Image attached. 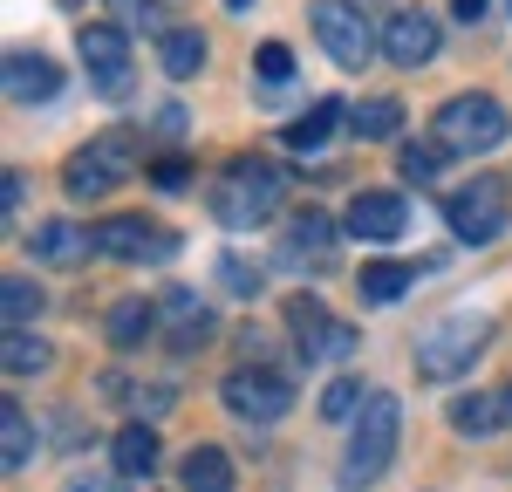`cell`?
I'll list each match as a JSON object with an SVG mask.
<instances>
[{"mask_svg":"<svg viewBox=\"0 0 512 492\" xmlns=\"http://www.w3.org/2000/svg\"><path fill=\"white\" fill-rule=\"evenodd\" d=\"M287 199V171L274 158H233L219 171V192H212V219L219 226H233V233H253V226H267Z\"/></svg>","mask_w":512,"mask_h":492,"instance_id":"6da1fadb","label":"cell"},{"mask_svg":"<svg viewBox=\"0 0 512 492\" xmlns=\"http://www.w3.org/2000/svg\"><path fill=\"white\" fill-rule=\"evenodd\" d=\"M396 438H403V404L390 390H376L362 417L349 424V451H342V486H376L396 458Z\"/></svg>","mask_w":512,"mask_h":492,"instance_id":"7a4b0ae2","label":"cell"},{"mask_svg":"<svg viewBox=\"0 0 512 492\" xmlns=\"http://www.w3.org/2000/svg\"><path fill=\"white\" fill-rule=\"evenodd\" d=\"M130 171H137V137L130 130H103V137H89L76 158L62 164V185L76 199H103V192H117Z\"/></svg>","mask_w":512,"mask_h":492,"instance_id":"3957f363","label":"cell"},{"mask_svg":"<svg viewBox=\"0 0 512 492\" xmlns=\"http://www.w3.org/2000/svg\"><path fill=\"white\" fill-rule=\"evenodd\" d=\"M444 219H451V233H458L465 246L499 240V233H506V219H512L506 178H499V171H485V178H465V185L444 199Z\"/></svg>","mask_w":512,"mask_h":492,"instance_id":"277c9868","label":"cell"},{"mask_svg":"<svg viewBox=\"0 0 512 492\" xmlns=\"http://www.w3.org/2000/svg\"><path fill=\"white\" fill-rule=\"evenodd\" d=\"M431 130L444 151H499L512 117H506V103H492V96H451L431 117Z\"/></svg>","mask_w":512,"mask_h":492,"instance_id":"5b68a950","label":"cell"},{"mask_svg":"<svg viewBox=\"0 0 512 492\" xmlns=\"http://www.w3.org/2000/svg\"><path fill=\"white\" fill-rule=\"evenodd\" d=\"M219 404L233 410L239 424H274V417H287V410H294V376L246 363V369H233V376L219 383Z\"/></svg>","mask_w":512,"mask_h":492,"instance_id":"8992f818","label":"cell"},{"mask_svg":"<svg viewBox=\"0 0 512 492\" xmlns=\"http://www.w3.org/2000/svg\"><path fill=\"white\" fill-rule=\"evenodd\" d=\"M492 342V322L485 315H451V322H437L424 342H417V369L431 376V383H451L465 363H478V349Z\"/></svg>","mask_w":512,"mask_h":492,"instance_id":"52a82bcc","label":"cell"},{"mask_svg":"<svg viewBox=\"0 0 512 492\" xmlns=\"http://www.w3.org/2000/svg\"><path fill=\"white\" fill-rule=\"evenodd\" d=\"M308 28L321 35L328 62H342V69H362V62L383 48L376 28H369V14H362L355 0H315V7H308Z\"/></svg>","mask_w":512,"mask_h":492,"instance_id":"ba28073f","label":"cell"},{"mask_svg":"<svg viewBox=\"0 0 512 492\" xmlns=\"http://www.w3.org/2000/svg\"><path fill=\"white\" fill-rule=\"evenodd\" d=\"M287 335L301 342V363H342V356L362 349L355 322H335L315 294H294V301H287Z\"/></svg>","mask_w":512,"mask_h":492,"instance_id":"9c48e42d","label":"cell"},{"mask_svg":"<svg viewBox=\"0 0 512 492\" xmlns=\"http://www.w3.org/2000/svg\"><path fill=\"white\" fill-rule=\"evenodd\" d=\"M76 48H82V69L96 82V96H123L130 89V35L117 21H89L76 35Z\"/></svg>","mask_w":512,"mask_h":492,"instance_id":"30bf717a","label":"cell"},{"mask_svg":"<svg viewBox=\"0 0 512 492\" xmlns=\"http://www.w3.org/2000/svg\"><path fill=\"white\" fill-rule=\"evenodd\" d=\"M89 240H96V253H110V260H171L178 253V233H164L158 219H96L89 226Z\"/></svg>","mask_w":512,"mask_h":492,"instance_id":"8fae6325","label":"cell"},{"mask_svg":"<svg viewBox=\"0 0 512 492\" xmlns=\"http://www.w3.org/2000/svg\"><path fill=\"white\" fill-rule=\"evenodd\" d=\"M437 48H444V28H437L424 7H403V14H390V28H383V55H390L396 69H424Z\"/></svg>","mask_w":512,"mask_h":492,"instance_id":"7c38bea8","label":"cell"},{"mask_svg":"<svg viewBox=\"0 0 512 492\" xmlns=\"http://www.w3.org/2000/svg\"><path fill=\"white\" fill-rule=\"evenodd\" d=\"M342 226H349L355 240H396L410 226V199H396V192H355Z\"/></svg>","mask_w":512,"mask_h":492,"instance_id":"4fadbf2b","label":"cell"},{"mask_svg":"<svg viewBox=\"0 0 512 492\" xmlns=\"http://www.w3.org/2000/svg\"><path fill=\"white\" fill-rule=\"evenodd\" d=\"M158 315H164V342H171V356H185V349H198L205 335H212V308L198 301L192 287H171L158 301Z\"/></svg>","mask_w":512,"mask_h":492,"instance_id":"5bb4252c","label":"cell"},{"mask_svg":"<svg viewBox=\"0 0 512 492\" xmlns=\"http://www.w3.org/2000/svg\"><path fill=\"white\" fill-rule=\"evenodd\" d=\"M506 424H512V383L472 390V397L451 404V431H458V438H492V431H506Z\"/></svg>","mask_w":512,"mask_h":492,"instance_id":"9a60e30c","label":"cell"},{"mask_svg":"<svg viewBox=\"0 0 512 492\" xmlns=\"http://www.w3.org/2000/svg\"><path fill=\"white\" fill-rule=\"evenodd\" d=\"M280 260H308V267H328L335 260V226H328V212H301V219H287V233H280Z\"/></svg>","mask_w":512,"mask_h":492,"instance_id":"2e32d148","label":"cell"},{"mask_svg":"<svg viewBox=\"0 0 512 492\" xmlns=\"http://www.w3.org/2000/svg\"><path fill=\"white\" fill-rule=\"evenodd\" d=\"M55 89H62V69L48 55H28V48L7 55V96L14 103H55Z\"/></svg>","mask_w":512,"mask_h":492,"instance_id":"e0dca14e","label":"cell"},{"mask_svg":"<svg viewBox=\"0 0 512 492\" xmlns=\"http://www.w3.org/2000/svg\"><path fill=\"white\" fill-rule=\"evenodd\" d=\"M335 130H349V103H335V96H321L308 117H294L287 130H280V144L294 151V158H308V151H321Z\"/></svg>","mask_w":512,"mask_h":492,"instance_id":"ac0fdd59","label":"cell"},{"mask_svg":"<svg viewBox=\"0 0 512 492\" xmlns=\"http://www.w3.org/2000/svg\"><path fill=\"white\" fill-rule=\"evenodd\" d=\"M110 465H117V479H151L158 472V431L151 424H123L110 438Z\"/></svg>","mask_w":512,"mask_h":492,"instance_id":"d6986e66","label":"cell"},{"mask_svg":"<svg viewBox=\"0 0 512 492\" xmlns=\"http://www.w3.org/2000/svg\"><path fill=\"white\" fill-rule=\"evenodd\" d=\"M35 253L48 260V267H76L82 253H96V240L82 233L76 219H41L35 226Z\"/></svg>","mask_w":512,"mask_h":492,"instance_id":"ffe728a7","label":"cell"},{"mask_svg":"<svg viewBox=\"0 0 512 492\" xmlns=\"http://www.w3.org/2000/svg\"><path fill=\"white\" fill-rule=\"evenodd\" d=\"M178 479H185V492H233V458L219 445H198V451H185Z\"/></svg>","mask_w":512,"mask_h":492,"instance_id":"44dd1931","label":"cell"},{"mask_svg":"<svg viewBox=\"0 0 512 492\" xmlns=\"http://www.w3.org/2000/svg\"><path fill=\"white\" fill-rule=\"evenodd\" d=\"M349 130H355V144H383V137H396V130H403V103H396V96L349 103Z\"/></svg>","mask_w":512,"mask_h":492,"instance_id":"7402d4cb","label":"cell"},{"mask_svg":"<svg viewBox=\"0 0 512 492\" xmlns=\"http://www.w3.org/2000/svg\"><path fill=\"white\" fill-rule=\"evenodd\" d=\"M151 328H158V301H110V315H103V335L117 349H137Z\"/></svg>","mask_w":512,"mask_h":492,"instance_id":"603a6c76","label":"cell"},{"mask_svg":"<svg viewBox=\"0 0 512 492\" xmlns=\"http://www.w3.org/2000/svg\"><path fill=\"white\" fill-rule=\"evenodd\" d=\"M158 62H164L171 82H192L198 69H205V35H198V28H171V35L158 41Z\"/></svg>","mask_w":512,"mask_h":492,"instance_id":"cb8c5ba5","label":"cell"},{"mask_svg":"<svg viewBox=\"0 0 512 492\" xmlns=\"http://www.w3.org/2000/svg\"><path fill=\"white\" fill-rule=\"evenodd\" d=\"M103 390L130 404V424H151V417H164V410H171V397H178L171 383H130V376H110Z\"/></svg>","mask_w":512,"mask_h":492,"instance_id":"d4e9b609","label":"cell"},{"mask_svg":"<svg viewBox=\"0 0 512 492\" xmlns=\"http://www.w3.org/2000/svg\"><path fill=\"white\" fill-rule=\"evenodd\" d=\"M28 451H35V424L21 404H0V465L7 472H28Z\"/></svg>","mask_w":512,"mask_h":492,"instance_id":"484cf974","label":"cell"},{"mask_svg":"<svg viewBox=\"0 0 512 492\" xmlns=\"http://www.w3.org/2000/svg\"><path fill=\"white\" fill-rule=\"evenodd\" d=\"M48 363H55V356H48V342L21 335V328H7V342H0V369H7V376H41Z\"/></svg>","mask_w":512,"mask_h":492,"instance_id":"4316f807","label":"cell"},{"mask_svg":"<svg viewBox=\"0 0 512 492\" xmlns=\"http://www.w3.org/2000/svg\"><path fill=\"white\" fill-rule=\"evenodd\" d=\"M362 301L369 308H383V301H396V294H410V267L403 260H376V267H362Z\"/></svg>","mask_w":512,"mask_h":492,"instance_id":"83f0119b","label":"cell"},{"mask_svg":"<svg viewBox=\"0 0 512 492\" xmlns=\"http://www.w3.org/2000/svg\"><path fill=\"white\" fill-rule=\"evenodd\" d=\"M41 308H48V301H41V287L28 281V274H7V287H0V315H7V328H28Z\"/></svg>","mask_w":512,"mask_h":492,"instance_id":"f1b7e54d","label":"cell"},{"mask_svg":"<svg viewBox=\"0 0 512 492\" xmlns=\"http://www.w3.org/2000/svg\"><path fill=\"white\" fill-rule=\"evenodd\" d=\"M362 404H369V397L355 390V376H342V383H328V390H321V417H328V424H355Z\"/></svg>","mask_w":512,"mask_h":492,"instance_id":"f546056e","label":"cell"},{"mask_svg":"<svg viewBox=\"0 0 512 492\" xmlns=\"http://www.w3.org/2000/svg\"><path fill=\"white\" fill-rule=\"evenodd\" d=\"M110 14H117V28H144V35H171L164 28V14H158V0H110Z\"/></svg>","mask_w":512,"mask_h":492,"instance_id":"4dcf8cb0","label":"cell"},{"mask_svg":"<svg viewBox=\"0 0 512 492\" xmlns=\"http://www.w3.org/2000/svg\"><path fill=\"white\" fill-rule=\"evenodd\" d=\"M444 158H451L444 144H403V151H396V171H403V178H437Z\"/></svg>","mask_w":512,"mask_h":492,"instance_id":"1f68e13d","label":"cell"},{"mask_svg":"<svg viewBox=\"0 0 512 492\" xmlns=\"http://www.w3.org/2000/svg\"><path fill=\"white\" fill-rule=\"evenodd\" d=\"M253 69H260V82H287V76H294V48H287V41H267Z\"/></svg>","mask_w":512,"mask_h":492,"instance_id":"d6a6232c","label":"cell"},{"mask_svg":"<svg viewBox=\"0 0 512 492\" xmlns=\"http://www.w3.org/2000/svg\"><path fill=\"white\" fill-rule=\"evenodd\" d=\"M219 281L233 287V294H260V274H253V267H239V260H219Z\"/></svg>","mask_w":512,"mask_h":492,"instance_id":"836d02e7","label":"cell"},{"mask_svg":"<svg viewBox=\"0 0 512 492\" xmlns=\"http://www.w3.org/2000/svg\"><path fill=\"white\" fill-rule=\"evenodd\" d=\"M151 178H158V185H185V178H192V171H185V158H164L158 171H151Z\"/></svg>","mask_w":512,"mask_h":492,"instance_id":"e575fe53","label":"cell"},{"mask_svg":"<svg viewBox=\"0 0 512 492\" xmlns=\"http://www.w3.org/2000/svg\"><path fill=\"white\" fill-rule=\"evenodd\" d=\"M451 14H458V21H478V14H485V0H451Z\"/></svg>","mask_w":512,"mask_h":492,"instance_id":"d590c367","label":"cell"},{"mask_svg":"<svg viewBox=\"0 0 512 492\" xmlns=\"http://www.w3.org/2000/svg\"><path fill=\"white\" fill-rule=\"evenodd\" d=\"M69 492H117V486H103V479H76Z\"/></svg>","mask_w":512,"mask_h":492,"instance_id":"8d00e7d4","label":"cell"},{"mask_svg":"<svg viewBox=\"0 0 512 492\" xmlns=\"http://www.w3.org/2000/svg\"><path fill=\"white\" fill-rule=\"evenodd\" d=\"M233 7H253V0H233Z\"/></svg>","mask_w":512,"mask_h":492,"instance_id":"74e56055","label":"cell"}]
</instances>
